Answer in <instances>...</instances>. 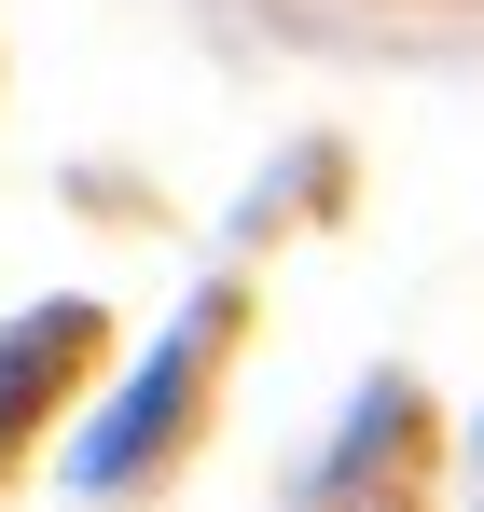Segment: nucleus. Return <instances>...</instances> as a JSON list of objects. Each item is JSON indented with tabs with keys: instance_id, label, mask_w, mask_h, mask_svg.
<instances>
[{
	"instance_id": "f03ea898",
	"label": "nucleus",
	"mask_w": 484,
	"mask_h": 512,
	"mask_svg": "<svg viewBox=\"0 0 484 512\" xmlns=\"http://www.w3.org/2000/svg\"><path fill=\"white\" fill-rule=\"evenodd\" d=\"M70 360H83V305H42V319H14V333H0V443L42 416V388H56Z\"/></svg>"
},
{
	"instance_id": "f257e3e1",
	"label": "nucleus",
	"mask_w": 484,
	"mask_h": 512,
	"mask_svg": "<svg viewBox=\"0 0 484 512\" xmlns=\"http://www.w3.org/2000/svg\"><path fill=\"white\" fill-rule=\"evenodd\" d=\"M194 346H208V319H180V333L139 360V388H125V416L111 429H83V485H125L139 457H153L166 429H180V388H194Z\"/></svg>"
}]
</instances>
